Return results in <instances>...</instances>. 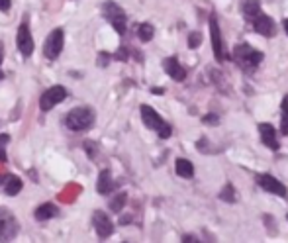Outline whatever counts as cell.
Returning a JSON list of instances; mask_svg holds the SVG:
<instances>
[{"label":"cell","instance_id":"19","mask_svg":"<svg viewBox=\"0 0 288 243\" xmlns=\"http://www.w3.org/2000/svg\"><path fill=\"white\" fill-rule=\"evenodd\" d=\"M243 14L253 20L257 14H261V2L259 0H243Z\"/></svg>","mask_w":288,"mask_h":243},{"label":"cell","instance_id":"2","mask_svg":"<svg viewBox=\"0 0 288 243\" xmlns=\"http://www.w3.org/2000/svg\"><path fill=\"white\" fill-rule=\"evenodd\" d=\"M94 122V112L90 108H75L67 114L65 118V124L69 130L73 132H85L89 130Z\"/></svg>","mask_w":288,"mask_h":243},{"label":"cell","instance_id":"32","mask_svg":"<svg viewBox=\"0 0 288 243\" xmlns=\"http://www.w3.org/2000/svg\"><path fill=\"white\" fill-rule=\"evenodd\" d=\"M2 77H4V73H2V71H0V79H2Z\"/></svg>","mask_w":288,"mask_h":243},{"label":"cell","instance_id":"22","mask_svg":"<svg viewBox=\"0 0 288 243\" xmlns=\"http://www.w3.org/2000/svg\"><path fill=\"white\" fill-rule=\"evenodd\" d=\"M126 198H128V196H126V194H124V192H122V194H118V196H116V198L112 200V202H110V208H112V212H120V210H122V208H124V204H126Z\"/></svg>","mask_w":288,"mask_h":243},{"label":"cell","instance_id":"24","mask_svg":"<svg viewBox=\"0 0 288 243\" xmlns=\"http://www.w3.org/2000/svg\"><path fill=\"white\" fill-rule=\"evenodd\" d=\"M10 141V137L4 133V135H0V159L2 161H6V153H4V147H6V143Z\"/></svg>","mask_w":288,"mask_h":243},{"label":"cell","instance_id":"27","mask_svg":"<svg viewBox=\"0 0 288 243\" xmlns=\"http://www.w3.org/2000/svg\"><path fill=\"white\" fill-rule=\"evenodd\" d=\"M10 4H12L10 0H0V10H4V12L10 10Z\"/></svg>","mask_w":288,"mask_h":243},{"label":"cell","instance_id":"26","mask_svg":"<svg viewBox=\"0 0 288 243\" xmlns=\"http://www.w3.org/2000/svg\"><path fill=\"white\" fill-rule=\"evenodd\" d=\"M282 132L288 133V110H284L282 114Z\"/></svg>","mask_w":288,"mask_h":243},{"label":"cell","instance_id":"16","mask_svg":"<svg viewBox=\"0 0 288 243\" xmlns=\"http://www.w3.org/2000/svg\"><path fill=\"white\" fill-rule=\"evenodd\" d=\"M112 188H114V182H112L110 171H102L100 177H98V182H96V190L100 194H110Z\"/></svg>","mask_w":288,"mask_h":243},{"label":"cell","instance_id":"29","mask_svg":"<svg viewBox=\"0 0 288 243\" xmlns=\"http://www.w3.org/2000/svg\"><path fill=\"white\" fill-rule=\"evenodd\" d=\"M282 110H288V94L284 96V100H282Z\"/></svg>","mask_w":288,"mask_h":243},{"label":"cell","instance_id":"33","mask_svg":"<svg viewBox=\"0 0 288 243\" xmlns=\"http://www.w3.org/2000/svg\"><path fill=\"white\" fill-rule=\"evenodd\" d=\"M0 182H2V177H0Z\"/></svg>","mask_w":288,"mask_h":243},{"label":"cell","instance_id":"4","mask_svg":"<svg viewBox=\"0 0 288 243\" xmlns=\"http://www.w3.org/2000/svg\"><path fill=\"white\" fill-rule=\"evenodd\" d=\"M104 16H106V20L114 26V30H116L120 36L126 32V24H128L126 12H124L116 2H106V4H104Z\"/></svg>","mask_w":288,"mask_h":243},{"label":"cell","instance_id":"18","mask_svg":"<svg viewBox=\"0 0 288 243\" xmlns=\"http://www.w3.org/2000/svg\"><path fill=\"white\" fill-rule=\"evenodd\" d=\"M177 175L182 178H190L194 175V165L188 159H177Z\"/></svg>","mask_w":288,"mask_h":243},{"label":"cell","instance_id":"28","mask_svg":"<svg viewBox=\"0 0 288 243\" xmlns=\"http://www.w3.org/2000/svg\"><path fill=\"white\" fill-rule=\"evenodd\" d=\"M182 239H184V241H198V239H196V237H194V235H184V237H182Z\"/></svg>","mask_w":288,"mask_h":243},{"label":"cell","instance_id":"7","mask_svg":"<svg viewBox=\"0 0 288 243\" xmlns=\"http://www.w3.org/2000/svg\"><path fill=\"white\" fill-rule=\"evenodd\" d=\"M257 184H259L263 190H266V192L276 194V196H282V198L288 194L286 186H284L278 178L270 177V175H259V177H257Z\"/></svg>","mask_w":288,"mask_h":243},{"label":"cell","instance_id":"9","mask_svg":"<svg viewBox=\"0 0 288 243\" xmlns=\"http://www.w3.org/2000/svg\"><path fill=\"white\" fill-rule=\"evenodd\" d=\"M16 44H18V49L24 57H30L34 53V38L30 34V26L24 22L20 28H18V36H16Z\"/></svg>","mask_w":288,"mask_h":243},{"label":"cell","instance_id":"31","mask_svg":"<svg viewBox=\"0 0 288 243\" xmlns=\"http://www.w3.org/2000/svg\"><path fill=\"white\" fill-rule=\"evenodd\" d=\"M284 32H286V34H288V18H286V20H284Z\"/></svg>","mask_w":288,"mask_h":243},{"label":"cell","instance_id":"25","mask_svg":"<svg viewBox=\"0 0 288 243\" xmlns=\"http://www.w3.org/2000/svg\"><path fill=\"white\" fill-rule=\"evenodd\" d=\"M204 124H208V126H216V124H218V116H214V114L204 116Z\"/></svg>","mask_w":288,"mask_h":243},{"label":"cell","instance_id":"10","mask_svg":"<svg viewBox=\"0 0 288 243\" xmlns=\"http://www.w3.org/2000/svg\"><path fill=\"white\" fill-rule=\"evenodd\" d=\"M18 229H20V225H18V221L16 218L12 216V214H2L0 216V241H8V239H12L16 233H18Z\"/></svg>","mask_w":288,"mask_h":243},{"label":"cell","instance_id":"6","mask_svg":"<svg viewBox=\"0 0 288 243\" xmlns=\"http://www.w3.org/2000/svg\"><path fill=\"white\" fill-rule=\"evenodd\" d=\"M65 96H67L65 87L55 85V87H51V89L45 90L44 94H42V98H40V108L44 112L51 110L55 104H59L61 100H65Z\"/></svg>","mask_w":288,"mask_h":243},{"label":"cell","instance_id":"15","mask_svg":"<svg viewBox=\"0 0 288 243\" xmlns=\"http://www.w3.org/2000/svg\"><path fill=\"white\" fill-rule=\"evenodd\" d=\"M55 216H57V206L51 204V202H45V204H42V206L36 210V218L40 221L51 220V218H55Z\"/></svg>","mask_w":288,"mask_h":243},{"label":"cell","instance_id":"5","mask_svg":"<svg viewBox=\"0 0 288 243\" xmlns=\"http://www.w3.org/2000/svg\"><path fill=\"white\" fill-rule=\"evenodd\" d=\"M63 42H65V34H63V30L61 28H57V30H53L49 36H47V40H45V45H44V55L47 59H57L59 57V53H61V49H63Z\"/></svg>","mask_w":288,"mask_h":243},{"label":"cell","instance_id":"12","mask_svg":"<svg viewBox=\"0 0 288 243\" xmlns=\"http://www.w3.org/2000/svg\"><path fill=\"white\" fill-rule=\"evenodd\" d=\"M253 26H255V32L265 36V38H272L274 32H276V24L270 16H265V14H257L253 18Z\"/></svg>","mask_w":288,"mask_h":243},{"label":"cell","instance_id":"8","mask_svg":"<svg viewBox=\"0 0 288 243\" xmlns=\"http://www.w3.org/2000/svg\"><path fill=\"white\" fill-rule=\"evenodd\" d=\"M210 36H212V49H214V57L218 61L225 59V51H223V42H222V32H220V26L216 16L210 18Z\"/></svg>","mask_w":288,"mask_h":243},{"label":"cell","instance_id":"1","mask_svg":"<svg viewBox=\"0 0 288 243\" xmlns=\"http://www.w3.org/2000/svg\"><path fill=\"white\" fill-rule=\"evenodd\" d=\"M233 59L243 71H255L259 67V63L263 61V53L253 49L251 45L239 44L233 47Z\"/></svg>","mask_w":288,"mask_h":243},{"label":"cell","instance_id":"17","mask_svg":"<svg viewBox=\"0 0 288 243\" xmlns=\"http://www.w3.org/2000/svg\"><path fill=\"white\" fill-rule=\"evenodd\" d=\"M22 190V180L18 177H6V182H4V192L8 194V196H16L18 192Z\"/></svg>","mask_w":288,"mask_h":243},{"label":"cell","instance_id":"3","mask_svg":"<svg viewBox=\"0 0 288 243\" xmlns=\"http://www.w3.org/2000/svg\"><path fill=\"white\" fill-rule=\"evenodd\" d=\"M141 120H143V124H145L147 128L155 130V132L159 133V137H163V139L171 137V126H169L151 106H141Z\"/></svg>","mask_w":288,"mask_h":243},{"label":"cell","instance_id":"13","mask_svg":"<svg viewBox=\"0 0 288 243\" xmlns=\"http://www.w3.org/2000/svg\"><path fill=\"white\" fill-rule=\"evenodd\" d=\"M163 67H165V71L169 73V77H171L173 81H178V83H180V81H184V79H186V71H184V67L177 61V57H169V59H165Z\"/></svg>","mask_w":288,"mask_h":243},{"label":"cell","instance_id":"23","mask_svg":"<svg viewBox=\"0 0 288 243\" xmlns=\"http://www.w3.org/2000/svg\"><path fill=\"white\" fill-rule=\"evenodd\" d=\"M202 42V36H200V32H192L190 36H188V47L190 49H196Z\"/></svg>","mask_w":288,"mask_h":243},{"label":"cell","instance_id":"14","mask_svg":"<svg viewBox=\"0 0 288 243\" xmlns=\"http://www.w3.org/2000/svg\"><path fill=\"white\" fill-rule=\"evenodd\" d=\"M259 133H261V141L265 143L268 149H278V139H276V130L270 124H261L259 126Z\"/></svg>","mask_w":288,"mask_h":243},{"label":"cell","instance_id":"21","mask_svg":"<svg viewBox=\"0 0 288 243\" xmlns=\"http://www.w3.org/2000/svg\"><path fill=\"white\" fill-rule=\"evenodd\" d=\"M220 198L223 200V202H235L237 200V192H235V188H233V184H225L222 188V192H220Z\"/></svg>","mask_w":288,"mask_h":243},{"label":"cell","instance_id":"11","mask_svg":"<svg viewBox=\"0 0 288 243\" xmlns=\"http://www.w3.org/2000/svg\"><path fill=\"white\" fill-rule=\"evenodd\" d=\"M92 223H94V229H96V233L100 235V237H108L112 235V231H114V223L112 220L108 218V214H104V212H94V216H92Z\"/></svg>","mask_w":288,"mask_h":243},{"label":"cell","instance_id":"30","mask_svg":"<svg viewBox=\"0 0 288 243\" xmlns=\"http://www.w3.org/2000/svg\"><path fill=\"white\" fill-rule=\"evenodd\" d=\"M2 59H4V45L0 42V63H2Z\"/></svg>","mask_w":288,"mask_h":243},{"label":"cell","instance_id":"20","mask_svg":"<svg viewBox=\"0 0 288 243\" xmlns=\"http://www.w3.org/2000/svg\"><path fill=\"white\" fill-rule=\"evenodd\" d=\"M153 34H155L153 26H151V24H147V22L141 24V26H139V30H137V36H139V40H141V42H151Z\"/></svg>","mask_w":288,"mask_h":243}]
</instances>
